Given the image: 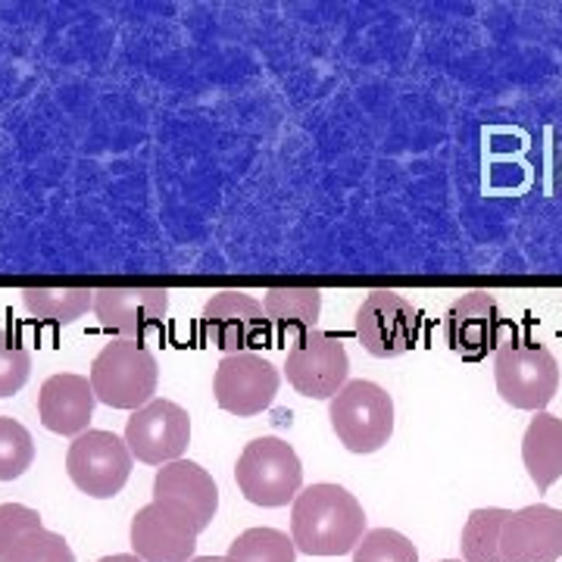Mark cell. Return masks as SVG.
<instances>
[{"label": "cell", "mask_w": 562, "mask_h": 562, "mask_svg": "<svg viewBox=\"0 0 562 562\" xmlns=\"http://www.w3.org/2000/svg\"><path fill=\"white\" fill-rule=\"evenodd\" d=\"M225 562H297V547L294 541L279 531V528H247L241 531L228 553L222 557Z\"/></svg>", "instance_id": "obj_22"}, {"label": "cell", "mask_w": 562, "mask_h": 562, "mask_svg": "<svg viewBox=\"0 0 562 562\" xmlns=\"http://www.w3.org/2000/svg\"><path fill=\"white\" fill-rule=\"evenodd\" d=\"M98 562H144V560H138L135 553H113V557H103V560Z\"/></svg>", "instance_id": "obj_28"}, {"label": "cell", "mask_w": 562, "mask_h": 562, "mask_svg": "<svg viewBox=\"0 0 562 562\" xmlns=\"http://www.w3.org/2000/svg\"><path fill=\"white\" fill-rule=\"evenodd\" d=\"M522 462L535 487L547 494L562 479V419L553 413H535L522 438Z\"/></svg>", "instance_id": "obj_18"}, {"label": "cell", "mask_w": 562, "mask_h": 562, "mask_svg": "<svg viewBox=\"0 0 562 562\" xmlns=\"http://www.w3.org/2000/svg\"><path fill=\"white\" fill-rule=\"evenodd\" d=\"M88 382L94 387V397L113 409H140L154 401L160 366L157 357L140 341H110L91 362Z\"/></svg>", "instance_id": "obj_3"}, {"label": "cell", "mask_w": 562, "mask_h": 562, "mask_svg": "<svg viewBox=\"0 0 562 562\" xmlns=\"http://www.w3.org/2000/svg\"><path fill=\"white\" fill-rule=\"evenodd\" d=\"M29 375H32L29 347L16 335L0 328V401L20 394L25 382H29Z\"/></svg>", "instance_id": "obj_25"}, {"label": "cell", "mask_w": 562, "mask_h": 562, "mask_svg": "<svg viewBox=\"0 0 562 562\" xmlns=\"http://www.w3.org/2000/svg\"><path fill=\"white\" fill-rule=\"evenodd\" d=\"M419 313L397 291H369L357 310V338L362 350L375 360H397L416 347Z\"/></svg>", "instance_id": "obj_9"}, {"label": "cell", "mask_w": 562, "mask_h": 562, "mask_svg": "<svg viewBox=\"0 0 562 562\" xmlns=\"http://www.w3.org/2000/svg\"><path fill=\"white\" fill-rule=\"evenodd\" d=\"M328 422L344 450L379 453L394 435V397L382 384L353 379L328 401Z\"/></svg>", "instance_id": "obj_4"}, {"label": "cell", "mask_w": 562, "mask_h": 562, "mask_svg": "<svg viewBox=\"0 0 562 562\" xmlns=\"http://www.w3.org/2000/svg\"><path fill=\"white\" fill-rule=\"evenodd\" d=\"M94 403H98L94 387L85 375L60 372L41 384L38 419L54 435L79 438L88 431V422L94 416Z\"/></svg>", "instance_id": "obj_16"}, {"label": "cell", "mask_w": 562, "mask_h": 562, "mask_svg": "<svg viewBox=\"0 0 562 562\" xmlns=\"http://www.w3.org/2000/svg\"><path fill=\"white\" fill-rule=\"evenodd\" d=\"M494 382L513 409L543 413L560 391V362L547 344L506 338L494 353Z\"/></svg>", "instance_id": "obj_2"}, {"label": "cell", "mask_w": 562, "mask_h": 562, "mask_svg": "<svg viewBox=\"0 0 562 562\" xmlns=\"http://www.w3.org/2000/svg\"><path fill=\"white\" fill-rule=\"evenodd\" d=\"M0 562H76V557L63 535L38 528L25 535L20 543H13V550Z\"/></svg>", "instance_id": "obj_26"}, {"label": "cell", "mask_w": 562, "mask_h": 562, "mask_svg": "<svg viewBox=\"0 0 562 562\" xmlns=\"http://www.w3.org/2000/svg\"><path fill=\"white\" fill-rule=\"evenodd\" d=\"M281 387V372L260 353H232L222 357L216 379H213V394L225 413L232 416H260L269 409Z\"/></svg>", "instance_id": "obj_11"}, {"label": "cell", "mask_w": 562, "mask_h": 562, "mask_svg": "<svg viewBox=\"0 0 562 562\" xmlns=\"http://www.w3.org/2000/svg\"><path fill=\"white\" fill-rule=\"evenodd\" d=\"M562 557V513L535 503L509 513L501 531L503 562H557Z\"/></svg>", "instance_id": "obj_13"}, {"label": "cell", "mask_w": 562, "mask_h": 562, "mask_svg": "<svg viewBox=\"0 0 562 562\" xmlns=\"http://www.w3.org/2000/svg\"><path fill=\"white\" fill-rule=\"evenodd\" d=\"M25 310L50 325H72L88 310H94L91 288H25L22 291Z\"/></svg>", "instance_id": "obj_20"}, {"label": "cell", "mask_w": 562, "mask_h": 562, "mask_svg": "<svg viewBox=\"0 0 562 562\" xmlns=\"http://www.w3.org/2000/svg\"><path fill=\"white\" fill-rule=\"evenodd\" d=\"M366 535L362 503L341 484H310L291 506V541L306 557L353 553Z\"/></svg>", "instance_id": "obj_1"}, {"label": "cell", "mask_w": 562, "mask_h": 562, "mask_svg": "<svg viewBox=\"0 0 562 562\" xmlns=\"http://www.w3.org/2000/svg\"><path fill=\"white\" fill-rule=\"evenodd\" d=\"M441 562H460V560H441Z\"/></svg>", "instance_id": "obj_30"}, {"label": "cell", "mask_w": 562, "mask_h": 562, "mask_svg": "<svg viewBox=\"0 0 562 562\" xmlns=\"http://www.w3.org/2000/svg\"><path fill=\"white\" fill-rule=\"evenodd\" d=\"M169 313L166 288H101L94 291V316L106 331L135 341L157 328Z\"/></svg>", "instance_id": "obj_15"}, {"label": "cell", "mask_w": 562, "mask_h": 562, "mask_svg": "<svg viewBox=\"0 0 562 562\" xmlns=\"http://www.w3.org/2000/svg\"><path fill=\"white\" fill-rule=\"evenodd\" d=\"M235 482L254 506H288L303 491V465L294 447L276 435H262L244 447L235 465Z\"/></svg>", "instance_id": "obj_5"}, {"label": "cell", "mask_w": 562, "mask_h": 562, "mask_svg": "<svg viewBox=\"0 0 562 562\" xmlns=\"http://www.w3.org/2000/svg\"><path fill=\"white\" fill-rule=\"evenodd\" d=\"M125 443L132 457L147 465H169L184 457L191 443V416L179 403L154 397L132 413L125 425Z\"/></svg>", "instance_id": "obj_10"}, {"label": "cell", "mask_w": 562, "mask_h": 562, "mask_svg": "<svg viewBox=\"0 0 562 562\" xmlns=\"http://www.w3.org/2000/svg\"><path fill=\"white\" fill-rule=\"evenodd\" d=\"M201 538L198 519L172 501H150L132 519V550L144 562H191Z\"/></svg>", "instance_id": "obj_7"}, {"label": "cell", "mask_w": 562, "mask_h": 562, "mask_svg": "<svg viewBox=\"0 0 562 562\" xmlns=\"http://www.w3.org/2000/svg\"><path fill=\"white\" fill-rule=\"evenodd\" d=\"M262 313L269 325L279 331V338L301 341L303 335L316 331L322 316L319 288H269L262 297Z\"/></svg>", "instance_id": "obj_19"}, {"label": "cell", "mask_w": 562, "mask_h": 562, "mask_svg": "<svg viewBox=\"0 0 562 562\" xmlns=\"http://www.w3.org/2000/svg\"><path fill=\"white\" fill-rule=\"evenodd\" d=\"M203 331L220 347L225 357L232 353H254L269 335V319L262 303L244 291H220L203 306Z\"/></svg>", "instance_id": "obj_12"}, {"label": "cell", "mask_w": 562, "mask_h": 562, "mask_svg": "<svg viewBox=\"0 0 562 562\" xmlns=\"http://www.w3.org/2000/svg\"><path fill=\"white\" fill-rule=\"evenodd\" d=\"M288 384L310 401H331L344 384L350 382V357L341 338L325 331H310L301 341L291 344L284 357Z\"/></svg>", "instance_id": "obj_8"}, {"label": "cell", "mask_w": 562, "mask_h": 562, "mask_svg": "<svg viewBox=\"0 0 562 562\" xmlns=\"http://www.w3.org/2000/svg\"><path fill=\"white\" fill-rule=\"evenodd\" d=\"M191 562H225L222 557H194Z\"/></svg>", "instance_id": "obj_29"}, {"label": "cell", "mask_w": 562, "mask_h": 562, "mask_svg": "<svg viewBox=\"0 0 562 562\" xmlns=\"http://www.w3.org/2000/svg\"><path fill=\"white\" fill-rule=\"evenodd\" d=\"M513 509L487 506L469 513L462 528V562H503L501 560V531Z\"/></svg>", "instance_id": "obj_21"}, {"label": "cell", "mask_w": 562, "mask_h": 562, "mask_svg": "<svg viewBox=\"0 0 562 562\" xmlns=\"http://www.w3.org/2000/svg\"><path fill=\"white\" fill-rule=\"evenodd\" d=\"M35 462V441L13 416H0V482L22 479Z\"/></svg>", "instance_id": "obj_23"}, {"label": "cell", "mask_w": 562, "mask_h": 562, "mask_svg": "<svg viewBox=\"0 0 562 562\" xmlns=\"http://www.w3.org/2000/svg\"><path fill=\"white\" fill-rule=\"evenodd\" d=\"M353 562H419V550L394 528H372L357 543Z\"/></svg>", "instance_id": "obj_24"}, {"label": "cell", "mask_w": 562, "mask_h": 562, "mask_svg": "<svg viewBox=\"0 0 562 562\" xmlns=\"http://www.w3.org/2000/svg\"><path fill=\"white\" fill-rule=\"evenodd\" d=\"M132 465L135 457L125 438L101 428H88L85 435L72 438L66 453V472L72 484L94 501L116 497L132 475Z\"/></svg>", "instance_id": "obj_6"}, {"label": "cell", "mask_w": 562, "mask_h": 562, "mask_svg": "<svg viewBox=\"0 0 562 562\" xmlns=\"http://www.w3.org/2000/svg\"><path fill=\"white\" fill-rule=\"evenodd\" d=\"M503 319L491 291H469L443 316V338L453 353L469 360H482L487 350L501 347Z\"/></svg>", "instance_id": "obj_14"}, {"label": "cell", "mask_w": 562, "mask_h": 562, "mask_svg": "<svg viewBox=\"0 0 562 562\" xmlns=\"http://www.w3.org/2000/svg\"><path fill=\"white\" fill-rule=\"evenodd\" d=\"M154 501L181 503L198 519L201 531H206L216 519V513H220V487H216L213 475L203 469L201 462L176 460L157 472Z\"/></svg>", "instance_id": "obj_17"}, {"label": "cell", "mask_w": 562, "mask_h": 562, "mask_svg": "<svg viewBox=\"0 0 562 562\" xmlns=\"http://www.w3.org/2000/svg\"><path fill=\"white\" fill-rule=\"evenodd\" d=\"M38 528H44L38 509L22 503H0V560L13 550V543H20Z\"/></svg>", "instance_id": "obj_27"}]
</instances>
